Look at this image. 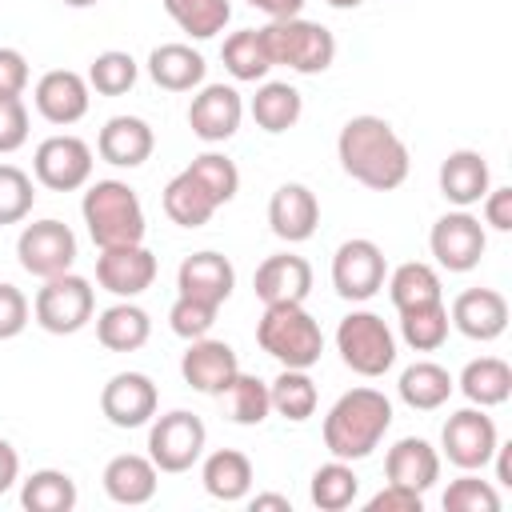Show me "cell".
I'll return each instance as SVG.
<instances>
[{"instance_id": "cell-1", "label": "cell", "mask_w": 512, "mask_h": 512, "mask_svg": "<svg viewBox=\"0 0 512 512\" xmlns=\"http://www.w3.org/2000/svg\"><path fill=\"white\" fill-rule=\"evenodd\" d=\"M336 156H340V168L372 188V192H392L408 180V168H412V156H408V144L400 140V132L384 120V116H352L340 136H336Z\"/></svg>"}, {"instance_id": "cell-2", "label": "cell", "mask_w": 512, "mask_h": 512, "mask_svg": "<svg viewBox=\"0 0 512 512\" xmlns=\"http://www.w3.org/2000/svg\"><path fill=\"white\" fill-rule=\"evenodd\" d=\"M392 428V400L380 388H348L324 416V448L336 460H364Z\"/></svg>"}, {"instance_id": "cell-3", "label": "cell", "mask_w": 512, "mask_h": 512, "mask_svg": "<svg viewBox=\"0 0 512 512\" xmlns=\"http://www.w3.org/2000/svg\"><path fill=\"white\" fill-rule=\"evenodd\" d=\"M80 216L88 224V236L96 248H116V244H144V204L132 184L124 180H96L88 184L80 200Z\"/></svg>"}, {"instance_id": "cell-4", "label": "cell", "mask_w": 512, "mask_h": 512, "mask_svg": "<svg viewBox=\"0 0 512 512\" xmlns=\"http://www.w3.org/2000/svg\"><path fill=\"white\" fill-rule=\"evenodd\" d=\"M256 344L280 368H312L324 352V332L304 304H264V316L256 320Z\"/></svg>"}, {"instance_id": "cell-5", "label": "cell", "mask_w": 512, "mask_h": 512, "mask_svg": "<svg viewBox=\"0 0 512 512\" xmlns=\"http://www.w3.org/2000/svg\"><path fill=\"white\" fill-rule=\"evenodd\" d=\"M260 40H264L272 68H292L300 76H320L336 60V36L324 24L304 20V16L268 20L260 28Z\"/></svg>"}, {"instance_id": "cell-6", "label": "cell", "mask_w": 512, "mask_h": 512, "mask_svg": "<svg viewBox=\"0 0 512 512\" xmlns=\"http://www.w3.org/2000/svg\"><path fill=\"white\" fill-rule=\"evenodd\" d=\"M336 352L356 376L376 380L396 364V332L376 312L356 308L336 324Z\"/></svg>"}, {"instance_id": "cell-7", "label": "cell", "mask_w": 512, "mask_h": 512, "mask_svg": "<svg viewBox=\"0 0 512 512\" xmlns=\"http://www.w3.org/2000/svg\"><path fill=\"white\" fill-rule=\"evenodd\" d=\"M96 312V292L84 276L76 272H60V276H48L40 288H36V300H32V316L44 332L52 336H76Z\"/></svg>"}, {"instance_id": "cell-8", "label": "cell", "mask_w": 512, "mask_h": 512, "mask_svg": "<svg viewBox=\"0 0 512 512\" xmlns=\"http://www.w3.org/2000/svg\"><path fill=\"white\" fill-rule=\"evenodd\" d=\"M204 444H208V428H204V420L196 412L172 408L164 416H152V428H148V460L160 472H168V476L188 472L204 456Z\"/></svg>"}, {"instance_id": "cell-9", "label": "cell", "mask_w": 512, "mask_h": 512, "mask_svg": "<svg viewBox=\"0 0 512 512\" xmlns=\"http://www.w3.org/2000/svg\"><path fill=\"white\" fill-rule=\"evenodd\" d=\"M500 444V432H496V420L468 404L460 412H452L440 428V452L448 456V464H456L460 472H484L492 464V452Z\"/></svg>"}, {"instance_id": "cell-10", "label": "cell", "mask_w": 512, "mask_h": 512, "mask_svg": "<svg viewBox=\"0 0 512 512\" xmlns=\"http://www.w3.org/2000/svg\"><path fill=\"white\" fill-rule=\"evenodd\" d=\"M16 260L28 276H60V272H72L76 264V232L64 224V220H32L20 228L16 236Z\"/></svg>"}, {"instance_id": "cell-11", "label": "cell", "mask_w": 512, "mask_h": 512, "mask_svg": "<svg viewBox=\"0 0 512 512\" xmlns=\"http://www.w3.org/2000/svg\"><path fill=\"white\" fill-rule=\"evenodd\" d=\"M384 276H388L384 248L368 236H352L332 252V288L352 304L372 300L384 288Z\"/></svg>"}, {"instance_id": "cell-12", "label": "cell", "mask_w": 512, "mask_h": 512, "mask_svg": "<svg viewBox=\"0 0 512 512\" xmlns=\"http://www.w3.org/2000/svg\"><path fill=\"white\" fill-rule=\"evenodd\" d=\"M32 176L48 192H76V188H84L92 180V148L72 132L48 136V140L36 144Z\"/></svg>"}, {"instance_id": "cell-13", "label": "cell", "mask_w": 512, "mask_h": 512, "mask_svg": "<svg viewBox=\"0 0 512 512\" xmlns=\"http://www.w3.org/2000/svg\"><path fill=\"white\" fill-rule=\"evenodd\" d=\"M428 248L436 256L440 268L448 272H472L488 248V232L484 224L468 212V208H456V212H444L432 232H428Z\"/></svg>"}, {"instance_id": "cell-14", "label": "cell", "mask_w": 512, "mask_h": 512, "mask_svg": "<svg viewBox=\"0 0 512 512\" xmlns=\"http://www.w3.org/2000/svg\"><path fill=\"white\" fill-rule=\"evenodd\" d=\"M244 100L232 84H200V92L188 104V128L204 144H224L240 132Z\"/></svg>"}, {"instance_id": "cell-15", "label": "cell", "mask_w": 512, "mask_h": 512, "mask_svg": "<svg viewBox=\"0 0 512 512\" xmlns=\"http://www.w3.org/2000/svg\"><path fill=\"white\" fill-rule=\"evenodd\" d=\"M160 404V392L152 384V376L144 372H116L104 388H100V412L112 428H144L152 424Z\"/></svg>"}, {"instance_id": "cell-16", "label": "cell", "mask_w": 512, "mask_h": 512, "mask_svg": "<svg viewBox=\"0 0 512 512\" xmlns=\"http://www.w3.org/2000/svg\"><path fill=\"white\" fill-rule=\"evenodd\" d=\"M156 280V256L144 244H116V248H100L96 256V284L120 300H132L140 292H148Z\"/></svg>"}, {"instance_id": "cell-17", "label": "cell", "mask_w": 512, "mask_h": 512, "mask_svg": "<svg viewBox=\"0 0 512 512\" xmlns=\"http://www.w3.org/2000/svg\"><path fill=\"white\" fill-rule=\"evenodd\" d=\"M240 372V356L228 340H212V336H200V340H188V352L180 356V376L192 392H204V396H220Z\"/></svg>"}, {"instance_id": "cell-18", "label": "cell", "mask_w": 512, "mask_h": 512, "mask_svg": "<svg viewBox=\"0 0 512 512\" xmlns=\"http://www.w3.org/2000/svg\"><path fill=\"white\" fill-rule=\"evenodd\" d=\"M32 104H36V112H40L48 124L68 128V124H76V120L88 116L92 88H88V80H84L80 72H72V68H52V72H44V76L36 80Z\"/></svg>"}, {"instance_id": "cell-19", "label": "cell", "mask_w": 512, "mask_h": 512, "mask_svg": "<svg viewBox=\"0 0 512 512\" xmlns=\"http://www.w3.org/2000/svg\"><path fill=\"white\" fill-rule=\"evenodd\" d=\"M268 224H272V236H280L284 244H304L312 240L316 224H320V200L308 184H280L268 200Z\"/></svg>"}, {"instance_id": "cell-20", "label": "cell", "mask_w": 512, "mask_h": 512, "mask_svg": "<svg viewBox=\"0 0 512 512\" xmlns=\"http://www.w3.org/2000/svg\"><path fill=\"white\" fill-rule=\"evenodd\" d=\"M448 320H452V328L460 336L488 344V340L504 336V328H508V300L496 288H464L452 300Z\"/></svg>"}, {"instance_id": "cell-21", "label": "cell", "mask_w": 512, "mask_h": 512, "mask_svg": "<svg viewBox=\"0 0 512 512\" xmlns=\"http://www.w3.org/2000/svg\"><path fill=\"white\" fill-rule=\"evenodd\" d=\"M252 288L264 304H304L312 292V264L296 252L264 256L252 276Z\"/></svg>"}, {"instance_id": "cell-22", "label": "cell", "mask_w": 512, "mask_h": 512, "mask_svg": "<svg viewBox=\"0 0 512 512\" xmlns=\"http://www.w3.org/2000/svg\"><path fill=\"white\" fill-rule=\"evenodd\" d=\"M176 288H180V296H192V300L220 308L236 288V268L220 252H192L176 268Z\"/></svg>"}, {"instance_id": "cell-23", "label": "cell", "mask_w": 512, "mask_h": 512, "mask_svg": "<svg viewBox=\"0 0 512 512\" xmlns=\"http://www.w3.org/2000/svg\"><path fill=\"white\" fill-rule=\"evenodd\" d=\"M152 148H156V132L140 116H112L96 136V152L112 168H140L152 156Z\"/></svg>"}, {"instance_id": "cell-24", "label": "cell", "mask_w": 512, "mask_h": 512, "mask_svg": "<svg viewBox=\"0 0 512 512\" xmlns=\"http://www.w3.org/2000/svg\"><path fill=\"white\" fill-rule=\"evenodd\" d=\"M440 196L456 208H472L484 200V192L492 188V172H488V160L476 152V148H456L444 156L440 172Z\"/></svg>"}, {"instance_id": "cell-25", "label": "cell", "mask_w": 512, "mask_h": 512, "mask_svg": "<svg viewBox=\"0 0 512 512\" xmlns=\"http://www.w3.org/2000/svg\"><path fill=\"white\" fill-rule=\"evenodd\" d=\"M384 476H388V484H400V488H412L424 496L440 480V452L424 436H404L388 448Z\"/></svg>"}, {"instance_id": "cell-26", "label": "cell", "mask_w": 512, "mask_h": 512, "mask_svg": "<svg viewBox=\"0 0 512 512\" xmlns=\"http://www.w3.org/2000/svg\"><path fill=\"white\" fill-rule=\"evenodd\" d=\"M100 480H104L108 500H116L124 508H140V504H148L156 496L160 468L148 456H140V452H120V456H112L104 464V476Z\"/></svg>"}, {"instance_id": "cell-27", "label": "cell", "mask_w": 512, "mask_h": 512, "mask_svg": "<svg viewBox=\"0 0 512 512\" xmlns=\"http://www.w3.org/2000/svg\"><path fill=\"white\" fill-rule=\"evenodd\" d=\"M204 56L192 44H156L148 52V76L164 92H192L204 84Z\"/></svg>"}, {"instance_id": "cell-28", "label": "cell", "mask_w": 512, "mask_h": 512, "mask_svg": "<svg viewBox=\"0 0 512 512\" xmlns=\"http://www.w3.org/2000/svg\"><path fill=\"white\" fill-rule=\"evenodd\" d=\"M200 480H204V492L212 500H224V504H236L252 492V460L236 448H216L204 456L200 464Z\"/></svg>"}, {"instance_id": "cell-29", "label": "cell", "mask_w": 512, "mask_h": 512, "mask_svg": "<svg viewBox=\"0 0 512 512\" xmlns=\"http://www.w3.org/2000/svg\"><path fill=\"white\" fill-rule=\"evenodd\" d=\"M452 388H456L452 372H448L444 364H436V360H416V364H408V368L400 372V380H396L400 400H404L408 408H416V412H436V408H444L448 396H452Z\"/></svg>"}, {"instance_id": "cell-30", "label": "cell", "mask_w": 512, "mask_h": 512, "mask_svg": "<svg viewBox=\"0 0 512 512\" xmlns=\"http://www.w3.org/2000/svg\"><path fill=\"white\" fill-rule=\"evenodd\" d=\"M148 336H152V320L132 300H116L112 308H104L96 316V340L108 352H136L148 344Z\"/></svg>"}, {"instance_id": "cell-31", "label": "cell", "mask_w": 512, "mask_h": 512, "mask_svg": "<svg viewBox=\"0 0 512 512\" xmlns=\"http://www.w3.org/2000/svg\"><path fill=\"white\" fill-rule=\"evenodd\" d=\"M456 384H460V392H464L468 404L496 408V404H504L512 396V364L500 360V356H476V360L464 364V372H460Z\"/></svg>"}, {"instance_id": "cell-32", "label": "cell", "mask_w": 512, "mask_h": 512, "mask_svg": "<svg viewBox=\"0 0 512 512\" xmlns=\"http://www.w3.org/2000/svg\"><path fill=\"white\" fill-rule=\"evenodd\" d=\"M164 212H168V220L172 224H180V228H204L212 216H216V200L208 196V188L184 168V172H176L168 184H164Z\"/></svg>"}, {"instance_id": "cell-33", "label": "cell", "mask_w": 512, "mask_h": 512, "mask_svg": "<svg viewBox=\"0 0 512 512\" xmlns=\"http://www.w3.org/2000/svg\"><path fill=\"white\" fill-rule=\"evenodd\" d=\"M248 112H252L256 128L280 136V132L296 128V120H300V112H304V96H300L288 80H264V84L256 88Z\"/></svg>"}, {"instance_id": "cell-34", "label": "cell", "mask_w": 512, "mask_h": 512, "mask_svg": "<svg viewBox=\"0 0 512 512\" xmlns=\"http://www.w3.org/2000/svg\"><path fill=\"white\" fill-rule=\"evenodd\" d=\"M384 280H388V296H392V308L396 312H408V308H424V304L444 300L440 296V272L432 264H424V260L396 264Z\"/></svg>"}, {"instance_id": "cell-35", "label": "cell", "mask_w": 512, "mask_h": 512, "mask_svg": "<svg viewBox=\"0 0 512 512\" xmlns=\"http://www.w3.org/2000/svg\"><path fill=\"white\" fill-rule=\"evenodd\" d=\"M268 400H272V412L292 420V424H304L316 404H320V392L308 376V368H280V376L268 384Z\"/></svg>"}, {"instance_id": "cell-36", "label": "cell", "mask_w": 512, "mask_h": 512, "mask_svg": "<svg viewBox=\"0 0 512 512\" xmlns=\"http://www.w3.org/2000/svg\"><path fill=\"white\" fill-rule=\"evenodd\" d=\"M308 496L320 512H344L356 504L360 496V476L352 472V460H328L312 472V484H308Z\"/></svg>"}, {"instance_id": "cell-37", "label": "cell", "mask_w": 512, "mask_h": 512, "mask_svg": "<svg viewBox=\"0 0 512 512\" xmlns=\"http://www.w3.org/2000/svg\"><path fill=\"white\" fill-rule=\"evenodd\" d=\"M80 500L76 480L60 468H40L20 484V504L28 512H72Z\"/></svg>"}, {"instance_id": "cell-38", "label": "cell", "mask_w": 512, "mask_h": 512, "mask_svg": "<svg viewBox=\"0 0 512 512\" xmlns=\"http://www.w3.org/2000/svg\"><path fill=\"white\" fill-rule=\"evenodd\" d=\"M220 60L228 68L232 80L240 84H256L272 72V60L264 52V40H260V28H240L232 36H224V48H220Z\"/></svg>"}, {"instance_id": "cell-39", "label": "cell", "mask_w": 512, "mask_h": 512, "mask_svg": "<svg viewBox=\"0 0 512 512\" xmlns=\"http://www.w3.org/2000/svg\"><path fill=\"white\" fill-rule=\"evenodd\" d=\"M160 4L172 16V24L180 32H188L192 40H212L232 20V4L228 0H160Z\"/></svg>"}, {"instance_id": "cell-40", "label": "cell", "mask_w": 512, "mask_h": 512, "mask_svg": "<svg viewBox=\"0 0 512 512\" xmlns=\"http://www.w3.org/2000/svg\"><path fill=\"white\" fill-rule=\"evenodd\" d=\"M224 408H228V420L232 424H244V428H256L268 420L272 412V400H268V380L252 376V372H236V380L220 392Z\"/></svg>"}, {"instance_id": "cell-41", "label": "cell", "mask_w": 512, "mask_h": 512, "mask_svg": "<svg viewBox=\"0 0 512 512\" xmlns=\"http://www.w3.org/2000/svg\"><path fill=\"white\" fill-rule=\"evenodd\" d=\"M448 328H452V320H448L444 300L400 312V340L408 348H416V352H436L448 340Z\"/></svg>"}, {"instance_id": "cell-42", "label": "cell", "mask_w": 512, "mask_h": 512, "mask_svg": "<svg viewBox=\"0 0 512 512\" xmlns=\"http://www.w3.org/2000/svg\"><path fill=\"white\" fill-rule=\"evenodd\" d=\"M136 76H140V64L128 56V52H120V48H108V52H100L92 64H88V88H96L100 96H124V92H132V84H136Z\"/></svg>"}, {"instance_id": "cell-43", "label": "cell", "mask_w": 512, "mask_h": 512, "mask_svg": "<svg viewBox=\"0 0 512 512\" xmlns=\"http://www.w3.org/2000/svg\"><path fill=\"white\" fill-rule=\"evenodd\" d=\"M188 172L208 188V196H212L220 208H224L228 200H236V192H240V168H236L224 152H200V156H192Z\"/></svg>"}, {"instance_id": "cell-44", "label": "cell", "mask_w": 512, "mask_h": 512, "mask_svg": "<svg viewBox=\"0 0 512 512\" xmlns=\"http://www.w3.org/2000/svg\"><path fill=\"white\" fill-rule=\"evenodd\" d=\"M444 508L448 512H500V492L492 488V480L464 472L444 488Z\"/></svg>"}, {"instance_id": "cell-45", "label": "cell", "mask_w": 512, "mask_h": 512, "mask_svg": "<svg viewBox=\"0 0 512 512\" xmlns=\"http://www.w3.org/2000/svg\"><path fill=\"white\" fill-rule=\"evenodd\" d=\"M36 204L32 176L16 164H0V224H20Z\"/></svg>"}, {"instance_id": "cell-46", "label": "cell", "mask_w": 512, "mask_h": 512, "mask_svg": "<svg viewBox=\"0 0 512 512\" xmlns=\"http://www.w3.org/2000/svg\"><path fill=\"white\" fill-rule=\"evenodd\" d=\"M216 304H204V300H192V296H176V304L168 308V324L180 340H200L212 332L216 324Z\"/></svg>"}, {"instance_id": "cell-47", "label": "cell", "mask_w": 512, "mask_h": 512, "mask_svg": "<svg viewBox=\"0 0 512 512\" xmlns=\"http://www.w3.org/2000/svg\"><path fill=\"white\" fill-rule=\"evenodd\" d=\"M28 144V108L20 96H0V156Z\"/></svg>"}, {"instance_id": "cell-48", "label": "cell", "mask_w": 512, "mask_h": 512, "mask_svg": "<svg viewBox=\"0 0 512 512\" xmlns=\"http://www.w3.org/2000/svg\"><path fill=\"white\" fill-rule=\"evenodd\" d=\"M28 312H32L28 296L16 284L0 280V340H16L28 328Z\"/></svg>"}, {"instance_id": "cell-49", "label": "cell", "mask_w": 512, "mask_h": 512, "mask_svg": "<svg viewBox=\"0 0 512 512\" xmlns=\"http://www.w3.org/2000/svg\"><path fill=\"white\" fill-rule=\"evenodd\" d=\"M364 508L368 512H420L424 508V496L412 492V488H400V484H384L376 496H368Z\"/></svg>"}, {"instance_id": "cell-50", "label": "cell", "mask_w": 512, "mask_h": 512, "mask_svg": "<svg viewBox=\"0 0 512 512\" xmlns=\"http://www.w3.org/2000/svg\"><path fill=\"white\" fill-rule=\"evenodd\" d=\"M28 88V60L20 48H0V96H20Z\"/></svg>"}, {"instance_id": "cell-51", "label": "cell", "mask_w": 512, "mask_h": 512, "mask_svg": "<svg viewBox=\"0 0 512 512\" xmlns=\"http://www.w3.org/2000/svg\"><path fill=\"white\" fill-rule=\"evenodd\" d=\"M484 224L496 232H512V188H488L480 200Z\"/></svg>"}, {"instance_id": "cell-52", "label": "cell", "mask_w": 512, "mask_h": 512, "mask_svg": "<svg viewBox=\"0 0 512 512\" xmlns=\"http://www.w3.org/2000/svg\"><path fill=\"white\" fill-rule=\"evenodd\" d=\"M16 480H20V456H16V448L0 436V496H4Z\"/></svg>"}, {"instance_id": "cell-53", "label": "cell", "mask_w": 512, "mask_h": 512, "mask_svg": "<svg viewBox=\"0 0 512 512\" xmlns=\"http://www.w3.org/2000/svg\"><path fill=\"white\" fill-rule=\"evenodd\" d=\"M244 4H252V8L264 12L268 20H284V16H300L308 0H244Z\"/></svg>"}, {"instance_id": "cell-54", "label": "cell", "mask_w": 512, "mask_h": 512, "mask_svg": "<svg viewBox=\"0 0 512 512\" xmlns=\"http://www.w3.org/2000/svg\"><path fill=\"white\" fill-rule=\"evenodd\" d=\"M492 460H496V480H500L504 488H512V444H496Z\"/></svg>"}, {"instance_id": "cell-55", "label": "cell", "mask_w": 512, "mask_h": 512, "mask_svg": "<svg viewBox=\"0 0 512 512\" xmlns=\"http://www.w3.org/2000/svg\"><path fill=\"white\" fill-rule=\"evenodd\" d=\"M252 508H280V512H292V500L280 496V492H260V496H252Z\"/></svg>"}, {"instance_id": "cell-56", "label": "cell", "mask_w": 512, "mask_h": 512, "mask_svg": "<svg viewBox=\"0 0 512 512\" xmlns=\"http://www.w3.org/2000/svg\"><path fill=\"white\" fill-rule=\"evenodd\" d=\"M328 4H332V8H360L364 0H328Z\"/></svg>"}, {"instance_id": "cell-57", "label": "cell", "mask_w": 512, "mask_h": 512, "mask_svg": "<svg viewBox=\"0 0 512 512\" xmlns=\"http://www.w3.org/2000/svg\"><path fill=\"white\" fill-rule=\"evenodd\" d=\"M68 8H92V4H100V0H64Z\"/></svg>"}]
</instances>
